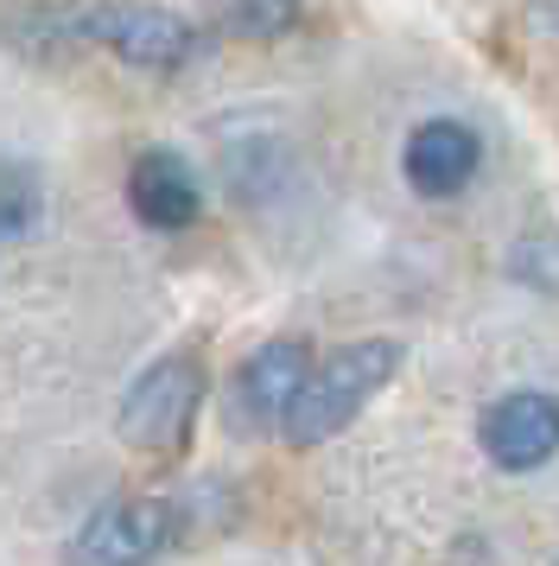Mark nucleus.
Segmentation results:
<instances>
[{"instance_id":"6e6552de","label":"nucleus","mask_w":559,"mask_h":566,"mask_svg":"<svg viewBox=\"0 0 559 566\" xmlns=\"http://www.w3.org/2000/svg\"><path fill=\"white\" fill-rule=\"evenodd\" d=\"M127 210L147 223V230H191L203 217V185L184 166V154L172 147H147V154L127 166Z\"/></svg>"},{"instance_id":"f257e3e1","label":"nucleus","mask_w":559,"mask_h":566,"mask_svg":"<svg viewBox=\"0 0 559 566\" xmlns=\"http://www.w3.org/2000/svg\"><path fill=\"white\" fill-rule=\"evenodd\" d=\"M394 369H401V344L394 337H362V344H344V350L318 357L312 376L299 382V395H293L286 420H280V433L293 439V446L337 439L381 388L394 382Z\"/></svg>"},{"instance_id":"9b49d317","label":"nucleus","mask_w":559,"mask_h":566,"mask_svg":"<svg viewBox=\"0 0 559 566\" xmlns=\"http://www.w3.org/2000/svg\"><path fill=\"white\" fill-rule=\"evenodd\" d=\"M508 274L534 293H559V235H521L508 249Z\"/></svg>"},{"instance_id":"39448f33","label":"nucleus","mask_w":559,"mask_h":566,"mask_svg":"<svg viewBox=\"0 0 559 566\" xmlns=\"http://www.w3.org/2000/svg\"><path fill=\"white\" fill-rule=\"evenodd\" d=\"M166 541H172V510L147 503V496H122V503H102L83 522L76 566H147Z\"/></svg>"},{"instance_id":"0eeeda50","label":"nucleus","mask_w":559,"mask_h":566,"mask_svg":"<svg viewBox=\"0 0 559 566\" xmlns=\"http://www.w3.org/2000/svg\"><path fill=\"white\" fill-rule=\"evenodd\" d=\"M477 166H483V140L464 128V122H452V115L420 122L401 147V179L413 185L420 198H432V205L457 198L464 185L477 179Z\"/></svg>"},{"instance_id":"20e7f679","label":"nucleus","mask_w":559,"mask_h":566,"mask_svg":"<svg viewBox=\"0 0 559 566\" xmlns=\"http://www.w3.org/2000/svg\"><path fill=\"white\" fill-rule=\"evenodd\" d=\"M477 439L489 464L503 471H540V464L559 459V401L547 388H515V395H496L477 420Z\"/></svg>"},{"instance_id":"7ed1b4c3","label":"nucleus","mask_w":559,"mask_h":566,"mask_svg":"<svg viewBox=\"0 0 559 566\" xmlns=\"http://www.w3.org/2000/svg\"><path fill=\"white\" fill-rule=\"evenodd\" d=\"M203 363L198 357H159L152 369L134 376L122 401V439L134 452H172L184 446V433L198 427V408H203Z\"/></svg>"},{"instance_id":"1a4fd4ad","label":"nucleus","mask_w":559,"mask_h":566,"mask_svg":"<svg viewBox=\"0 0 559 566\" xmlns=\"http://www.w3.org/2000/svg\"><path fill=\"white\" fill-rule=\"evenodd\" d=\"M39 210H45V191H39V172L20 166V159H7L0 166V230L20 235L39 223Z\"/></svg>"},{"instance_id":"423d86ee","label":"nucleus","mask_w":559,"mask_h":566,"mask_svg":"<svg viewBox=\"0 0 559 566\" xmlns=\"http://www.w3.org/2000/svg\"><path fill=\"white\" fill-rule=\"evenodd\" d=\"M305 376H312V344L274 337V344H261V350L235 369V382H229V413H235L249 433L254 427H280Z\"/></svg>"},{"instance_id":"f03ea898","label":"nucleus","mask_w":559,"mask_h":566,"mask_svg":"<svg viewBox=\"0 0 559 566\" xmlns=\"http://www.w3.org/2000/svg\"><path fill=\"white\" fill-rule=\"evenodd\" d=\"M57 39H83L115 52L134 71H184L203 52L191 20H178L166 7H140V0H115V7H83V13H51Z\"/></svg>"},{"instance_id":"9d476101","label":"nucleus","mask_w":559,"mask_h":566,"mask_svg":"<svg viewBox=\"0 0 559 566\" xmlns=\"http://www.w3.org/2000/svg\"><path fill=\"white\" fill-rule=\"evenodd\" d=\"M223 27L235 39H280L299 27V0H229Z\"/></svg>"}]
</instances>
